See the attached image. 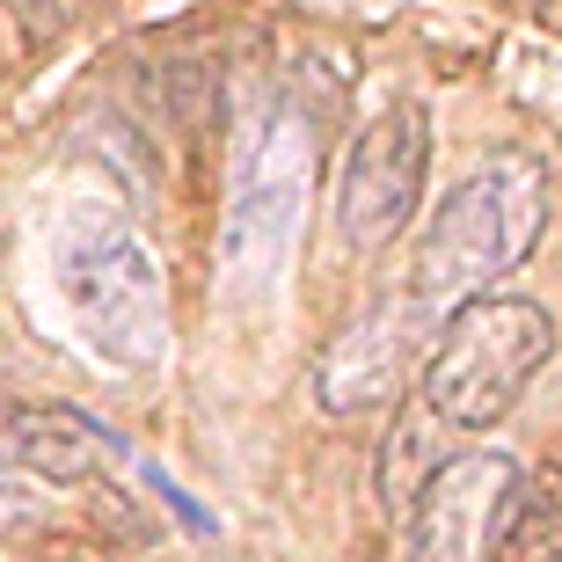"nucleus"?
I'll return each instance as SVG.
<instances>
[{"label":"nucleus","mask_w":562,"mask_h":562,"mask_svg":"<svg viewBox=\"0 0 562 562\" xmlns=\"http://www.w3.org/2000/svg\"><path fill=\"white\" fill-rule=\"evenodd\" d=\"M548 205H555V183H548V161L526 154V146H497L482 168H468L453 183V198L431 212L417 249V271H409V292H417L431 314H453L468 300L512 278L526 256L541 249Z\"/></svg>","instance_id":"1"},{"label":"nucleus","mask_w":562,"mask_h":562,"mask_svg":"<svg viewBox=\"0 0 562 562\" xmlns=\"http://www.w3.org/2000/svg\"><path fill=\"white\" fill-rule=\"evenodd\" d=\"M555 358V314L519 292H482L438 322V344L424 358V409L446 431H490L526 402Z\"/></svg>","instance_id":"2"},{"label":"nucleus","mask_w":562,"mask_h":562,"mask_svg":"<svg viewBox=\"0 0 562 562\" xmlns=\"http://www.w3.org/2000/svg\"><path fill=\"white\" fill-rule=\"evenodd\" d=\"M59 292L81 322L88 351L110 366H154L168 344L161 263L110 205H81L59 234Z\"/></svg>","instance_id":"3"},{"label":"nucleus","mask_w":562,"mask_h":562,"mask_svg":"<svg viewBox=\"0 0 562 562\" xmlns=\"http://www.w3.org/2000/svg\"><path fill=\"white\" fill-rule=\"evenodd\" d=\"M424 176H431V110L402 95L344 146L336 168V234L344 249L373 256L387 249L424 205Z\"/></svg>","instance_id":"4"},{"label":"nucleus","mask_w":562,"mask_h":562,"mask_svg":"<svg viewBox=\"0 0 562 562\" xmlns=\"http://www.w3.org/2000/svg\"><path fill=\"white\" fill-rule=\"evenodd\" d=\"M438 344V314L424 307L417 292H395V300H380L351 322V329H336L322 351H314V402L329 409V417H373V409H395L409 395V380L424 373V358Z\"/></svg>","instance_id":"5"},{"label":"nucleus","mask_w":562,"mask_h":562,"mask_svg":"<svg viewBox=\"0 0 562 562\" xmlns=\"http://www.w3.org/2000/svg\"><path fill=\"white\" fill-rule=\"evenodd\" d=\"M519 504V460L482 446L446 453L409 504V562H497Z\"/></svg>","instance_id":"6"},{"label":"nucleus","mask_w":562,"mask_h":562,"mask_svg":"<svg viewBox=\"0 0 562 562\" xmlns=\"http://www.w3.org/2000/svg\"><path fill=\"white\" fill-rule=\"evenodd\" d=\"M307 183H314V132L300 117H278L263 154L249 161V183L234 198V220H227V271H271L292 241V220L307 205Z\"/></svg>","instance_id":"7"},{"label":"nucleus","mask_w":562,"mask_h":562,"mask_svg":"<svg viewBox=\"0 0 562 562\" xmlns=\"http://www.w3.org/2000/svg\"><path fill=\"white\" fill-rule=\"evenodd\" d=\"M0 453L30 482H95L110 460V431L88 424L81 409H15Z\"/></svg>","instance_id":"8"},{"label":"nucleus","mask_w":562,"mask_h":562,"mask_svg":"<svg viewBox=\"0 0 562 562\" xmlns=\"http://www.w3.org/2000/svg\"><path fill=\"white\" fill-rule=\"evenodd\" d=\"M438 460H446V424L417 395H402L395 424H387V438H380V453H373V490H380V512L387 519H409V504L438 475Z\"/></svg>","instance_id":"9"},{"label":"nucleus","mask_w":562,"mask_h":562,"mask_svg":"<svg viewBox=\"0 0 562 562\" xmlns=\"http://www.w3.org/2000/svg\"><path fill=\"white\" fill-rule=\"evenodd\" d=\"M497 562H562V460H548L541 475H519V504H512V533Z\"/></svg>","instance_id":"10"},{"label":"nucleus","mask_w":562,"mask_h":562,"mask_svg":"<svg viewBox=\"0 0 562 562\" xmlns=\"http://www.w3.org/2000/svg\"><path fill=\"white\" fill-rule=\"evenodd\" d=\"M30 519H37V482H30L15 460L0 453V541H8V533H22Z\"/></svg>","instance_id":"11"}]
</instances>
